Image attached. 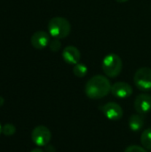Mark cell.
<instances>
[{
	"label": "cell",
	"mask_w": 151,
	"mask_h": 152,
	"mask_svg": "<svg viewBox=\"0 0 151 152\" xmlns=\"http://www.w3.org/2000/svg\"><path fill=\"white\" fill-rule=\"evenodd\" d=\"M101 111L108 119L112 121H117L123 117V109L116 102L106 103L101 107Z\"/></svg>",
	"instance_id": "cell-6"
},
{
	"label": "cell",
	"mask_w": 151,
	"mask_h": 152,
	"mask_svg": "<svg viewBox=\"0 0 151 152\" xmlns=\"http://www.w3.org/2000/svg\"><path fill=\"white\" fill-rule=\"evenodd\" d=\"M133 81L141 91L151 90V69L147 67L139 69L134 74Z\"/></svg>",
	"instance_id": "cell-5"
},
{
	"label": "cell",
	"mask_w": 151,
	"mask_h": 152,
	"mask_svg": "<svg viewBox=\"0 0 151 152\" xmlns=\"http://www.w3.org/2000/svg\"><path fill=\"white\" fill-rule=\"evenodd\" d=\"M4 99L2 96H0V107H2L4 105Z\"/></svg>",
	"instance_id": "cell-19"
},
{
	"label": "cell",
	"mask_w": 151,
	"mask_h": 152,
	"mask_svg": "<svg viewBox=\"0 0 151 152\" xmlns=\"http://www.w3.org/2000/svg\"><path fill=\"white\" fill-rule=\"evenodd\" d=\"M80 52L79 50L72 45H69L64 48L62 52V58L65 62L69 65H76L79 62L80 60Z\"/></svg>",
	"instance_id": "cell-10"
},
{
	"label": "cell",
	"mask_w": 151,
	"mask_h": 152,
	"mask_svg": "<svg viewBox=\"0 0 151 152\" xmlns=\"http://www.w3.org/2000/svg\"><path fill=\"white\" fill-rule=\"evenodd\" d=\"M30 152H44L42 149H40V148H35V149H33L32 151Z\"/></svg>",
	"instance_id": "cell-18"
},
{
	"label": "cell",
	"mask_w": 151,
	"mask_h": 152,
	"mask_svg": "<svg viewBox=\"0 0 151 152\" xmlns=\"http://www.w3.org/2000/svg\"><path fill=\"white\" fill-rule=\"evenodd\" d=\"M111 94L117 98H127L133 94V87L125 82H117L111 86Z\"/></svg>",
	"instance_id": "cell-9"
},
{
	"label": "cell",
	"mask_w": 151,
	"mask_h": 152,
	"mask_svg": "<svg viewBox=\"0 0 151 152\" xmlns=\"http://www.w3.org/2000/svg\"><path fill=\"white\" fill-rule=\"evenodd\" d=\"M2 128H3V126H1V124H0V134H2Z\"/></svg>",
	"instance_id": "cell-21"
},
{
	"label": "cell",
	"mask_w": 151,
	"mask_h": 152,
	"mask_svg": "<svg viewBox=\"0 0 151 152\" xmlns=\"http://www.w3.org/2000/svg\"><path fill=\"white\" fill-rule=\"evenodd\" d=\"M134 109L138 114L143 115L151 110V96L148 94H139L134 101Z\"/></svg>",
	"instance_id": "cell-7"
},
{
	"label": "cell",
	"mask_w": 151,
	"mask_h": 152,
	"mask_svg": "<svg viewBox=\"0 0 151 152\" xmlns=\"http://www.w3.org/2000/svg\"><path fill=\"white\" fill-rule=\"evenodd\" d=\"M52 139V134L49 128L44 126H37L31 132V140L38 147H45Z\"/></svg>",
	"instance_id": "cell-4"
},
{
	"label": "cell",
	"mask_w": 151,
	"mask_h": 152,
	"mask_svg": "<svg viewBox=\"0 0 151 152\" xmlns=\"http://www.w3.org/2000/svg\"><path fill=\"white\" fill-rule=\"evenodd\" d=\"M141 143L147 151H151V128L145 129L141 134Z\"/></svg>",
	"instance_id": "cell-12"
},
{
	"label": "cell",
	"mask_w": 151,
	"mask_h": 152,
	"mask_svg": "<svg viewBox=\"0 0 151 152\" xmlns=\"http://www.w3.org/2000/svg\"><path fill=\"white\" fill-rule=\"evenodd\" d=\"M48 30L52 37L61 39L69 35L71 25L69 21L63 17H54L48 22Z\"/></svg>",
	"instance_id": "cell-2"
},
{
	"label": "cell",
	"mask_w": 151,
	"mask_h": 152,
	"mask_svg": "<svg viewBox=\"0 0 151 152\" xmlns=\"http://www.w3.org/2000/svg\"><path fill=\"white\" fill-rule=\"evenodd\" d=\"M73 73L77 77H84L87 74V67L83 63H77L73 68Z\"/></svg>",
	"instance_id": "cell-13"
},
{
	"label": "cell",
	"mask_w": 151,
	"mask_h": 152,
	"mask_svg": "<svg viewBox=\"0 0 151 152\" xmlns=\"http://www.w3.org/2000/svg\"><path fill=\"white\" fill-rule=\"evenodd\" d=\"M49 47H50V50L51 51H53V52H58L61 49V43L60 42L59 39L56 38V39H54V40H53V41L50 42Z\"/></svg>",
	"instance_id": "cell-16"
},
{
	"label": "cell",
	"mask_w": 151,
	"mask_h": 152,
	"mask_svg": "<svg viewBox=\"0 0 151 152\" xmlns=\"http://www.w3.org/2000/svg\"><path fill=\"white\" fill-rule=\"evenodd\" d=\"M129 127L133 132L140 131L143 125H144V119L141 114H133L129 118Z\"/></svg>",
	"instance_id": "cell-11"
},
{
	"label": "cell",
	"mask_w": 151,
	"mask_h": 152,
	"mask_svg": "<svg viewBox=\"0 0 151 152\" xmlns=\"http://www.w3.org/2000/svg\"><path fill=\"white\" fill-rule=\"evenodd\" d=\"M124 152H148V151L142 146L139 145H131L128 146Z\"/></svg>",
	"instance_id": "cell-15"
},
{
	"label": "cell",
	"mask_w": 151,
	"mask_h": 152,
	"mask_svg": "<svg viewBox=\"0 0 151 152\" xmlns=\"http://www.w3.org/2000/svg\"><path fill=\"white\" fill-rule=\"evenodd\" d=\"M111 84L109 80L101 75L91 77L85 84V93L86 96L93 100L101 99L111 92Z\"/></svg>",
	"instance_id": "cell-1"
},
{
	"label": "cell",
	"mask_w": 151,
	"mask_h": 152,
	"mask_svg": "<svg viewBox=\"0 0 151 152\" xmlns=\"http://www.w3.org/2000/svg\"><path fill=\"white\" fill-rule=\"evenodd\" d=\"M15 132H16V127L14 126V125L11 123L5 124L2 128V134H4L5 136H12L15 134Z\"/></svg>",
	"instance_id": "cell-14"
},
{
	"label": "cell",
	"mask_w": 151,
	"mask_h": 152,
	"mask_svg": "<svg viewBox=\"0 0 151 152\" xmlns=\"http://www.w3.org/2000/svg\"><path fill=\"white\" fill-rule=\"evenodd\" d=\"M46 147V152H55V149L53 147V145H47Z\"/></svg>",
	"instance_id": "cell-17"
},
{
	"label": "cell",
	"mask_w": 151,
	"mask_h": 152,
	"mask_svg": "<svg viewBox=\"0 0 151 152\" xmlns=\"http://www.w3.org/2000/svg\"><path fill=\"white\" fill-rule=\"evenodd\" d=\"M101 67L106 76L109 77H116L121 73L123 62L117 54L110 53L103 59Z\"/></svg>",
	"instance_id": "cell-3"
},
{
	"label": "cell",
	"mask_w": 151,
	"mask_h": 152,
	"mask_svg": "<svg viewBox=\"0 0 151 152\" xmlns=\"http://www.w3.org/2000/svg\"><path fill=\"white\" fill-rule=\"evenodd\" d=\"M30 43L35 49L42 50L45 48L50 43V37L48 33L43 30L35 32L30 38Z\"/></svg>",
	"instance_id": "cell-8"
},
{
	"label": "cell",
	"mask_w": 151,
	"mask_h": 152,
	"mask_svg": "<svg viewBox=\"0 0 151 152\" xmlns=\"http://www.w3.org/2000/svg\"><path fill=\"white\" fill-rule=\"evenodd\" d=\"M116 1L118 2V3H125V2H127L129 0H116Z\"/></svg>",
	"instance_id": "cell-20"
}]
</instances>
